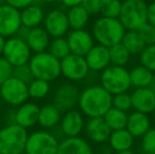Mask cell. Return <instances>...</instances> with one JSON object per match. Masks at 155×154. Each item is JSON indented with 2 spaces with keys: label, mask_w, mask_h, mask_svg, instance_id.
Listing matches in <instances>:
<instances>
[{
  "label": "cell",
  "mask_w": 155,
  "mask_h": 154,
  "mask_svg": "<svg viewBox=\"0 0 155 154\" xmlns=\"http://www.w3.org/2000/svg\"><path fill=\"white\" fill-rule=\"evenodd\" d=\"M39 108L37 103L32 101H25L18 106L15 110V123L25 130L34 127L38 121Z\"/></svg>",
  "instance_id": "17"
},
{
  "label": "cell",
  "mask_w": 155,
  "mask_h": 154,
  "mask_svg": "<svg viewBox=\"0 0 155 154\" xmlns=\"http://www.w3.org/2000/svg\"><path fill=\"white\" fill-rule=\"evenodd\" d=\"M104 119L111 129V131H115V130L126 129L128 115L126 112L111 107L104 115Z\"/></svg>",
  "instance_id": "28"
},
{
  "label": "cell",
  "mask_w": 155,
  "mask_h": 154,
  "mask_svg": "<svg viewBox=\"0 0 155 154\" xmlns=\"http://www.w3.org/2000/svg\"><path fill=\"white\" fill-rule=\"evenodd\" d=\"M68 22L71 30H82L89 22L90 14L82 5L70 8L67 12Z\"/></svg>",
  "instance_id": "26"
},
{
  "label": "cell",
  "mask_w": 155,
  "mask_h": 154,
  "mask_svg": "<svg viewBox=\"0 0 155 154\" xmlns=\"http://www.w3.org/2000/svg\"><path fill=\"white\" fill-rule=\"evenodd\" d=\"M140 61L141 66L151 72H155V44L146 45L140 53Z\"/></svg>",
  "instance_id": "34"
},
{
  "label": "cell",
  "mask_w": 155,
  "mask_h": 154,
  "mask_svg": "<svg viewBox=\"0 0 155 154\" xmlns=\"http://www.w3.org/2000/svg\"><path fill=\"white\" fill-rule=\"evenodd\" d=\"M47 52H49L52 56L57 58L58 60H61L65 56L71 54L69 44H68V41L65 37H58V38L52 39L50 41V44L48 47Z\"/></svg>",
  "instance_id": "32"
},
{
  "label": "cell",
  "mask_w": 155,
  "mask_h": 154,
  "mask_svg": "<svg viewBox=\"0 0 155 154\" xmlns=\"http://www.w3.org/2000/svg\"><path fill=\"white\" fill-rule=\"evenodd\" d=\"M101 154H104V153H101Z\"/></svg>",
  "instance_id": "51"
},
{
  "label": "cell",
  "mask_w": 155,
  "mask_h": 154,
  "mask_svg": "<svg viewBox=\"0 0 155 154\" xmlns=\"http://www.w3.org/2000/svg\"><path fill=\"white\" fill-rule=\"evenodd\" d=\"M61 116V112L53 103H48L39 108L37 123L43 129H54L59 125Z\"/></svg>",
  "instance_id": "24"
},
{
  "label": "cell",
  "mask_w": 155,
  "mask_h": 154,
  "mask_svg": "<svg viewBox=\"0 0 155 154\" xmlns=\"http://www.w3.org/2000/svg\"><path fill=\"white\" fill-rule=\"evenodd\" d=\"M67 41L71 54L78 56H86L94 45V38L92 34L87 30H71L67 34Z\"/></svg>",
  "instance_id": "14"
},
{
  "label": "cell",
  "mask_w": 155,
  "mask_h": 154,
  "mask_svg": "<svg viewBox=\"0 0 155 154\" xmlns=\"http://www.w3.org/2000/svg\"><path fill=\"white\" fill-rule=\"evenodd\" d=\"M89 71L84 56L69 54L60 60V73L70 81H81L88 76Z\"/></svg>",
  "instance_id": "10"
},
{
  "label": "cell",
  "mask_w": 155,
  "mask_h": 154,
  "mask_svg": "<svg viewBox=\"0 0 155 154\" xmlns=\"http://www.w3.org/2000/svg\"><path fill=\"white\" fill-rule=\"evenodd\" d=\"M148 88H149L150 90L155 94V75H153V77H152V80H151V82H150L149 86H148Z\"/></svg>",
  "instance_id": "44"
},
{
  "label": "cell",
  "mask_w": 155,
  "mask_h": 154,
  "mask_svg": "<svg viewBox=\"0 0 155 154\" xmlns=\"http://www.w3.org/2000/svg\"><path fill=\"white\" fill-rule=\"evenodd\" d=\"M21 29L20 11L8 5L0 4V35L4 38L16 36Z\"/></svg>",
  "instance_id": "11"
},
{
  "label": "cell",
  "mask_w": 155,
  "mask_h": 154,
  "mask_svg": "<svg viewBox=\"0 0 155 154\" xmlns=\"http://www.w3.org/2000/svg\"><path fill=\"white\" fill-rule=\"evenodd\" d=\"M42 23L43 29L52 38L64 37L70 31L67 13L58 8L45 14Z\"/></svg>",
  "instance_id": "12"
},
{
  "label": "cell",
  "mask_w": 155,
  "mask_h": 154,
  "mask_svg": "<svg viewBox=\"0 0 155 154\" xmlns=\"http://www.w3.org/2000/svg\"><path fill=\"white\" fill-rule=\"evenodd\" d=\"M3 1L5 4L16 8V10L22 11L23 8L34 4L36 0H3Z\"/></svg>",
  "instance_id": "40"
},
{
  "label": "cell",
  "mask_w": 155,
  "mask_h": 154,
  "mask_svg": "<svg viewBox=\"0 0 155 154\" xmlns=\"http://www.w3.org/2000/svg\"><path fill=\"white\" fill-rule=\"evenodd\" d=\"M84 59L89 67V70L104 71L107 67L110 66V55H109V48L101 44H94L93 48L87 53Z\"/></svg>",
  "instance_id": "19"
},
{
  "label": "cell",
  "mask_w": 155,
  "mask_h": 154,
  "mask_svg": "<svg viewBox=\"0 0 155 154\" xmlns=\"http://www.w3.org/2000/svg\"><path fill=\"white\" fill-rule=\"evenodd\" d=\"M87 136L96 144H102L107 142L110 137L111 129L107 123L104 121V117H94L89 118L87 123L84 125Z\"/></svg>",
  "instance_id": "18"
},
{
  "label": "cell",
  "mask_w": 155,
  "mask_h": 154,
  "mask_svg": "<svg viewBox=\"0 0 155 154\" xmlns=\"http://www.w3.org/2000/svg\"><path fill=\"white\" fill-rule=\"evenodd\" d=\"M147 8L145 0H124L118 20L127 31H138L147 23Z\"/></svg>",
  "instance_id": "3"
},
{
  "label": "cell",
  "mask_w": 155,
  "mask_h": 154,
  "mask_svg": "<svg viewBox=\"0 0 155 154\" xmlns=\"http://www.w3.org/2000/svg\"><path fill=\"white\" fill-rule=\"evenodd\" d=\"M51 90V84L49 81L42 79L34 78L29 84H28V92H29V98L33 99H42L48 96Z\"/></svg>",
  "instance_id": "31"
},
{
  "label": "cell",
  "mask_w": 155,
  "mask_h": 154,
  "mask_svg": "<svg viewBox=\"0 0 155 154\" xmlns=\"http://www.w3.org/2000/svg\"><path fill=\"white\" fill-rule=\"evenodd\" d=\"M101 0H82L81 5L90 15H95L99 13V6Z\"/></svg>",
  "instance_id": "41"
},
{
  "label": "cell",
  "mask_w": 155,
  "mask_h": 154,
  "mask_svg": "<svg viewBox=\"0 0 155 154\" xmlns=\"http://www.w3.org/2000/svg\"><path fill=\"white\" fill-rule=\"evenodd\" d=\"M120 0H101L99 6V13L102 17L107 18H118L120 13Z\"/></svg>",
  "instance_id": "33"
},
{
  "label": "cell",
  "mask_w": 155,
  "mask_h": 154,
  "mask_svg": "<svg viewBox=\"0 0 155 154\" xmlns=\"http://www.w3.org/2000/svg\"><path fill=\"white\" fill-rule=\"evenodd\" d=\"M108 140L110 147L115 152L131 150V148L134 145V137L129 133L127 129L112 131Z\"/></svg>",
  "instance_id": "25"
},
{
  "label": "cell",
  "mask_w": 155,
  "mask_h": 154,
  "mask_svg": "<svg viewBox=\"0 0 155 154\" xmlns=\"http://www.w3.org/2000/svg\"><path fill=\"white\" fill-rule=\"evenodd\" d=\"M109 55H110V64H112V66L124 67L130 60L131 54L120 42L109 48Z\"/></svg>",
  "instance_id": "30"
},
{
  "label": "cell",
  "mask_w": 155,
  "mask_h": 154,
  "mask_svg": "<svg viewBox=\"0 0 155 154\" xmlns=\"http://www.w3.org/2000/svg\"><path fill=\"white\" fill-rule=\"evenodd\" d=\"M141 149L146 154H155V128H150L141 136Z\"/></svg>",
  "instance_id": "36"
},
{
  "label": "cell",
  "mask_w": 155,
  "mask_h": 154,
  "mask_svg": "<svg viewBox=\"0 0 155 154\" xmlns=\"http://www.w3.org/2000/svg\"><path fill=\"white\" fill-rule=\"evenodd\" d=\"M1 3H2V2H0V4H1Z\"/></svg>",
  "instance_id": "50"
},
{
  "label": "cell",
  "mask_w": 155,
  "mask_h": 154,
  "mask_svg": "<svg viewBox=\"0 0 155 154\" xmlns=\"http://www.w3.org/2000/svg\"><path fill=\"white\" fill-rule=\"evenodd\" d=\"M121 43L130 54H140L146 47V43L137 31H126Z\"/></svg>",
  "instance_id": "29"
},
{
  "label": "cell",
  "mask_w": 155,
  "mask_h": 154,
  "mask_svg": "<svg viewBox=\"0 0 155 154\" xmlns=\"http://www.w3.org/2000/svg\"><path fill=\"white\" fill-rule=\"evenodd\" d=\"M39 1L43 2V3H53V2H56L57 0H39Z\"/></svg>",
  "instance_id": "47"
},
{
  "label": "cell",
  "mask_w": 155,
  "mask_h": 154,
  "mask_svg": "<svg viewBox=\"0 0 155 154\" xmlns=\"http://www.w3.org/2000/svg\"><path fill=\"white\" fill-rule=\"evenodd\" d=\"M59 139L52 132L39 130L29 134L25 144L27 154H56Z\"/></svg>",
  "instance_id": "7"
},
{
  "label": "cell",
  "mask_w": 155,
  "mask_h": 154,
  "mask_svg": "<svg viewBox=\"0 0 155 154\" xmlns=\"http://www.w3.org/2000/svg\"><path fill=\"white\" fill-rule=\"evenodd\" d=\"M79 90L73 84H63L55 90L53 96V105L60 112H68L73 110L76 105H78L79 99Z\"/></svg>",
  "instance_id": "13"
},
{
  "label": "cell",
  "mask_w": 155,
  "mask_h": 154,
  "mask_svg": "<svg viewBox=\"0 0 155 154\" xmlns=\"http://www.w3.org/2000/svg\"><path fill=\"white\" fill-rule=\"evenodd\" d=\"M84 129L82 114L77 110H70L61 116L59 130L64 137H76Z\"/></svg>",
  "instance_id": "15"
},
{
  "label": "cell",
  "mask_w": 155,
  "mask_h": 154,
  "mask_svg": "<svg viewBox=\"0 0 155 154\" xmlns=\"http://www.w3.org/2000/svg\"><path fill=\"white\" fill-rule=\"evenodd\" d=\"M1 56L13 68H16L29 64L32 52L25 39L16 35L5 39Z\"/></svg>",
  "instance_id": "8"
},
{
  "label": "cell",
  "mask_w": 155,
  "mask_h": 154,
  "mask_svg": "<svg viewBox=\"0 0 155 154\" xmlns=\"http://www.w3.org/2000/svg\"><path fill=\"white\" fill-rule=\"evenodd\" d=\"M25 40L31 52H34V54H36L47 51L51 41V37L43 28L38 27L27 30Z\"/></svg>",
  "instance_id": "20"
},
{
  "label": "cell",
  "mask_w": 155,
  "mask_h": 154,
  "mask_svg": "<svg viewBox=\"0 0 155 154\" xmlns=\"http://www.w3.org/2000/svg\"><path fill=\"white\" fill-rule=\"evenodd\" d=\"M130 74L131 86H134L136 88H148L153 77V72L148 70L143 66H137L129 71Z\"/></svg>",
  "instance_id": "27"
},
{
  "label": "cell",
  "mask_w": 155,
  "mask_h": 154,
  "mask_svg": "<svg viewBox=\"0 0 155 154\" xmlns=\"http://www.w3.org/2000/svg\"><path fill=\"white\" fill-rule=\"evenodd\" d=\"M56 154H93L92 147L80 136L65 137L59 142Z\"/></svg>",
  "instance_id": "21"
},
{
  "label": "cell",
  "mask_w": 155,
  "mask_h": 154,
  "mask_svg": "<svg viewBox=\"0 0 155 154\" xmlns=\"http://www.w3.org/2000/svg\"><path fill=\"white\" fill-rule=\"evenodd\" d=\"M21 154H27V153H25V152H23V153H21Z\"/></svg>",
  "instance_id": "48"
},
{
  "label": "cell",
  "mask_w": 155,
  "mask_h": 154,
  "mask_svg": "<svg viewBox=\"0 0 155 154\" xmlns=\"http://www.w3.org/2000/svg\"><path fill=\"white\" fill-rule=\"evenodd\" d=\"M147 23L155 27V1L148 4L147 8Z\"/></svg>",
  "instance_id": "42"
},
{
  "label": "cell",
  "mask_w": 155,
  "mask_h": 154,
  "mask_svg": "<svg viewBox=\"0 0 155 154\" xmlns=\"http://www.w3.org/2000/svg\"><path fill=\"white\" fill-rule=\"evenodd\" d=\"M4 43H5V38H4L3 36L0 35V56L2 55V52H3Z\"/></svg>",
  "instance_id": "45"
},
{
  "label": "cell",
  "mask_w": 155,
  "mask_h": 154,
  "mask_svg": "<svg viewBox=\"0 0 155 154\" xmlns=\"http://www.w3.org/2000/svg\"><path fill=\"white\" fill-rule=\"evenodd\" d=\"M116 154H135L132 150H126V151H121V152H116Z\"/></svg>",
  "instance_id": "46"
},
{
  "label": "cell",
  "mask_w": 155,
  "mask_h": 154,
  "mask_svg": "<svg viewBox=\"0 0 155 154\" xmlns=\"http://www.w3.org/2000/svg\"><path fill=\"white\" fill-rule=\"evenodd\" d=\"M78 106L81 113L89 118L104 117L112 107V95L101 86H90L79 94Z\"/></svg>",
  "instance_id": "1"
},
{
  "label": "cell",
  "mask_w": 155,
  "mask_h": 154,
  "mask_svg": "<svg viewBox=\"0 0 155 154\" xmlns=\"http://www.w3.org/2000/svg\"><path fill=\"white\" fill-rule=\"evenodd\" d=\"M126 33L118 18H107L99 17L96 19L92 27V36L94 40L104 47L110 48L117 43H120Z\"/></svg>",
  "instance_id": "2"
},
{
  "label": "cell",
  "mask_w": 155,
  "mask_h": 154,
  "mask_svg": "<svg viewBox=\"0 0 155 154\" xmlns=\"http://www.w3.org/2000/svg\"><path fill=\"white\" fill-rule=\"evenodd\" d=\"M151 127V121L147 114L134 111L128 115L126 129L133 137H141Z\"/></svg>",
  "instance_id": "22"
},
{
  "label": "cell",
  "mask_w": 155,
  "mask_h": 154,
  "mask_svg": "<svg viewBox=\"0 0 155 154\" xmlns=\"http://www.w3.org/2000/svg\"><path fill=\"white\" fill-rule=\"evenodd\" d=\"M131 101L137 112L148 115L155 111V94L149 88H136L131 94Z\"/></svg>",
  "instance_id": "16"
},
{
  "label": "cell",
  "mask_w": 155,
  "mask_h": 154,
  "mask_svg": "<svg viewBox=\"0 0 155 154\" xmlns=\"http://www.w3.org/2000/svg\"><path fill=\"white\" fill-rule=\"evenodd\" d=\"M45 16V11L40 5H37L35 3L32 4L20 11L21 27L28 30L40 27L43 22Z\"/></svg>",
  "instance_id": "23"
},
{
  "label": "cell",
  "mask_w": 155,
  "mask_h": 154,
  "mask_svg": "<svg viewBox=\"0 0 155 154\" xmlns=\"http://www.w3.org/2000/svg\"><path fill=\"white\" fill-rule=\"evenodd\" d=\"M13 77L17 78V79H19L20 81L25 82L27 84H29L34 79L29 64H23V66L13 68Z\"/></svg>",
  "instance_id": "37"
},
{
  "label": "cell",
  "mask_w": 155,
  "mask_h": 154,
  "mask_svg": "<svg viewBox=\"0 0 155 154\" xmlns=\"http://www.w3.org/2000/svg\"><path fill=\"white\" fill-rule=\"evenodd\" d=\"M29 67L33 77L45 81H53L61 75L60 73V60L52 56L49 52L36 53L31 56Z\"/></svg>",
  "instance_id": "4"
},
{
  "label": "cell",
  "mask_w": 155,
  "mask_h": 154,
  "mask_svg": "<svg viewBox=\"0 0 155 154\" xmlns=\"http://www.w3.org/2000/svg\"><path fill=\"white\" fill-rule=\"evenodd\" d=\"M112 107L118 109L120 111L127 112L132 108V101H131V95L127 92L119 93V94L112 96Z\"/></svg>",
  "instance_id": "35"
},
{
  "label": "cell",
  "mask_w": 155,
  "mask_h": 154,
  "mask_svg": "<svg viewBox=\"0 0 155 154\" xmlns=\"http://www.w3.org/2000/svg\"><path fill=\"white\" fill-rule=\"evenodd\" d=\"M13 76V67L0 56V86Z\"/></svg>",
  "instance_id": "39"
},
{
  "label": "cell",
  "mask_w": 155,
  "mask_h": 154,
  "mask_svg": "<svg viewBox=\"0 0 155 154\" xmlns=\"http://www.w3.org/2000/svg\"><path fill=\"white\" fill-rule=\"evenodd\" d=\"M62 4L67 8H73V6L81 5L82 0H61Z\"/></svg>",
  "instance_id": "43"
},
{
  "label": "cell",
  "mask_w": 155,
  "mask_h": 154,
  "mask_svg": "<svg viewBox=\"0 0 155 154\" xmlns=\"http://www.w3.org/2000/svg\"><path fill=\"white\" fill-rule=\"evenodd\" d=\"M100 86L112 96L127 92L131 88L130 74L124 67H107L100 75Z\"/></svg>",
  "instance_id": "6"
},
{
  "label": "cell",
  "mask_w": 155,
  "mask_h": 154,
  "mask_svg": "<svg viewBox=\"0 0 155 154\" xmlns=\"http://www.w3.org/2000/svg\"><path fill=\"white\" fill-rule=\"evenodd\" d=\"M137 32L139 33L146 45L155 44V27L149 25V23H146Z\"/></svg>",
  "instance_id": "38"
},
{
  "label": "cell",
  "mask_w": 155,
  "mask_h": 154,
  "mask_svg": "<svg viewBox=\"0 0 155 154\" xmlns=\"http://www.w3.org/2000/svg\"><path fill=\"white\" fill-rule=\"evenodd\" d=\"M0 96L6 103L18 107L29 99L28 84L12 76L0 86Z\"/></svg>",
  "instance_id": "9"
},
{
  "label": "cell",
  "mask_w": 155,
  "mask_h": 154,
  "mask_svg": "<svg viewBox=\"0 0 155 154\" xmlns=\"http://www.w3.org/2000/svg\"><path fill=\"white\" fill-rule=\"evenodd\" d=\"M29 133L16 123L0 129V154H21L25 152Z\"/></svg>",
  "instance_id": "5"
},
{
  "label": "cell",
  "mask_w": 155,
  "mask_h": 154,
  "mask_svg": "<svg viewBox=\"0 0 155 154\" xmlns=\"http://www.w3.org/2000/svg\"><path fill=\"white\" fill-rule=\"evenodd\" d=\"M141 154H146V153H141Z\"/></svg>",
  "instance_id": "49"
}]
</instances>
